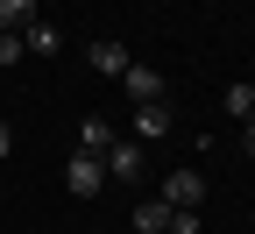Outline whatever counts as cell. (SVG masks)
Instances as JSON below:
<instances>
[{"label":"cell","mask_w":255,"mask_h":234,"mask_svg":"<svg viewBox=\"0 0 255 234\" xmlns=\"http://www.w3.org/2000/svg\"><path fill=\"white\" fill-rule=\"evenodd\" d=\"M64 185H71V199H100L107 163H100V156H71V163H64Z\"/></svg>","instance_id":"cell-1"},{"label":"cell","mask_w":255,"mask_h":234,"mask_svg":"<svg viewBox=\"0 0 255 234\" xmlns=\"http://www.w3.org/2000/svg\"><path fill=\"white\" fill-rule=\"evenodd\" d=\"M156 199H163V206H199V199H206V178L199 171H170L163 185H156Z\"/></svg>","instance_id":"cell-2"},{"label":"cell","mask_w":255,"mask_h":234,"mask_svg":"<svg viewBox=\"0 0 255 234\" xmlns=\"http://www.w3.org/2000/svg\"><path fill=\"white\" fill-rule=\"evenodd\" d=\"M121 85H128V99H135V107H156V99H163V71H149V64H128Z\"/></svg>","instance_id":"cell-3"},{"label":"cell","mask_w":255,"mask_h":234,"mask_svg":"<svg viewBox=\"0 0 255 234\" xmlns=\"http://www.w3.org/2000/svg\"><path fill=\"white\" fill-rule=\"evenodd\" d=\"M100 163H107V178H142V171H149V149H142V142H114Z\"/></svg>","instance_id":"cell-4"},{"label":"cell","mask_w":255,"mask_h":234,"mask_svg":"<svg viewBox=\"0 0 255 234\" xmlns=\"http://www.w3.org/2000/svg\"><path fill=\"white\" fill-rule=\"evenodd\" d=\"M170 135V107H163V99H156V107H135V142L149 149V142H163Z\"/></svg>","instance_id":"cell-5"},{"label":"cell","mask_w":255,"mask_h":234,"mask_svg":"<svg viewBox=\"0 0 255 234\" xmlns=\"http://www.w3.org/2000/svg\"><path fill=\"white\" fill-rule=\"evenodd\" d=\"M121 135H114V121H100V114H92V121H78V156H107Z\"/></svg>","instance_id":"cell-6"},{"label":"cell","mask_w":255,"mask_h":234,"mask_svg":"<svg viewBox=\"0 0 255 234\" xmlns=\"http://www.w3.org/2000/svg\"><path fill=\"white\" fill-rule=\"evenodd\" d=\"M57 50H64V36H57L50 21H28L21 28V57H57Z\"/></svg>","instance_id":"cell-7"},{"label":"cell","mask_w":255,"mask_h":234,"mask_svg":"<svg viewBox=\"0 0 255 234\" xmlns=\"http://www.w3.org/2000/svg\"><path fill=\"white\" fill-rule=\"evenodd\" d=\"M92 71H100V78H121V71H128V43H114V36L92 43Z\"/></svg>","instance_id":"cell-8"},{"label":"cell","mask_w":255,"mask_h":234,"mask_svg":"<svg viewBox=\"0 0 255 234\" xmlns=\"http://www.w3.org/2000/svg\"><path fill=\"white\" fill-rule=\"evenodd\" d=\"M28 21H43V7H36V0H0V28H14V36H21Z\"/></svg>","instance_id":"cell-9"},{"label":"cell","mask_w":255,"mask_h":234,"mask_svg":"<svg viewBox=\"0 0 255 234\" xmlns=\"http://www.w3.org/2000/svg\"><path fill=\"white\" fill-rule=\"evenodd\" d=\"M135 227L142 234H170V206H163V199H142V206H135Z\"/></svg>","instance_id":"cell-10"},{"label":"cell","mask_w":255,"mask_h":234,"mask_svg":"<svg viewBox=\"0 0 255 234\" xmlns=\"http://www.w3.org/2000/svg\"><path fill=\"white\" fill-rule=\"evenodd\" d=\"M227 114L234 121H255V85H227Z\"/></svg>","instance_id":"cell-11"},{"label":"cell","mask_w":255,"mask_h":234,"mask_svg":"<svg viewBox=\"0 0 255 234\" xmlns=\"http://www.w3.org/2000/svg\"><path fill=\"white\" fill-rule=\"evenodd\" d=\"M21 57V36H14V28H0V64H14Z\"/></svg>","instance_id":"cell-12"},{"label":"cell","mask_w":255,"mask_h":234,"mask_svg":"<svg viewBox=\"0 0 255 234\" xmlns=\"http://www.w3.org/2000/svg\"><path fill=\"white\" fill-rule=\"evenodd\" d=\"M7 149H14V128H7V121H0V156H7Z\"/></svg>","instance_id":"cell-13"},{"label":"cell","mask_w":255,"mask_h":234,"mask_svg":"<svg viewBox=\"0 0 255 234\" xmlns=\"http://www.w3.org/2000/svg\"><path fill=\"white\" fill-rule=\"evenodd\" d=\"M241 149H248V156H255V121H248V135H241Z\"/></svg>","instance_id":"cell-14"}]
</instances>
